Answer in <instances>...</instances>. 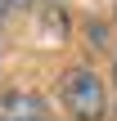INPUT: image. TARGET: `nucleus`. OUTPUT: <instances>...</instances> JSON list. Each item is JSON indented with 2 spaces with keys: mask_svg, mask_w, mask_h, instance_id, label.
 <instances>
[{
  "mask_svg": "<svg viewBox=\"0 0 117 121\" xmlns=\"http://www.w3.org/2000/svg\"><path fill=\"white\" fill-rule=\"evenodd\" d=\"M63 108L77 121H104V108H108L104 81L90 67H68L63 72Z\"/></svg>",
  "mask_w": 117,
  "mask_h": 121,
  "instance_id": "obj_1",
  "label": "nucleus"
},
{
  "mask_svg": "<svg viewBox=\"0 0 117 121\" xmlns=\"http://www.w3.org/2000/svg\"><path fill=\"white\" fill-rule=\"evenodd\" d=\"M0 121H50V108L32 90H9L0 94Z\"/></svg>",
  "mask_w": 117,
  "mask_h": 121,
  "instance_id": "obj_2",
  "label": "nucleus"
},
{
  "mask_svg": "<svg viewBox=\"0 0 117 121\" xmlns=\"http://www.w3.org/2000/svg\"><path fill=\"white\" fill-rule=\"evenodd\" d=\"M14 4H32V0H14Z\"/></svg>",
  "mask_w": 117,
  "mask_h": 121,
  "instance_id": "obj_3",
  "label": "nucleus"
}]
</instances>
